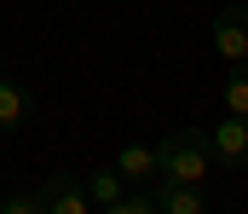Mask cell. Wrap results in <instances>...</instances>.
<instances>
[{
	"mask_svg": "<svg viewBox=\"0 0 248 214\" xmlns=\"http://www.w3.org/2000/svg\"><path fill=\"white\" fill-rule=\"evenodd\" d=\"M214 174V145L202 128H173L168 139L156 145V180H173V185H202Z\"/></svg>",
	"mask_w": 248,
	"mask_h": 214,
	"instance_id": "cell-1",
	"label": "cell"
},
{
	"mask_svg": "<svg viewBox=\"0 0 248 214\" xmlns=\"http://www.w3.org/2000/svg\"><path fill=\"white\" fill-rule=\"evenodd\" d=\"M219 99H225V116H243V122H248V64H237V70L225 75Z\"/></svg>",
	"mask_w": 248,
	"mask_h": 214,
	"instance_id": "cell-9",
	"label": "cell"
},
{
	"mask_svg": "<svg viewBox=\"0 0 248 214\" xmlns=\"http://www.w3.org/2000/svg\"><path fill=\"white\" fill-rule=\"evenodd\" d=\"M87 191H93V203H98V209L122 203V197H127V180H122V168H116V162H110V168H93V174H87Z\"/></svg>",
	"mask_w": 248,
	"mask_h": 214,
	"instance_id": "cell-8",
	"label": "cell"
},
{
	"mask_svg": "<svg viewBox=\"0 0 248 214\" xmlns=\"http://www.w3.org/2000/svg\"><path fill=\"white\" fill-rule=\"evenodd\" d=\"M29 116H35V99L12 81V75L0 70V133H17V128H29Z\"/></svg>",
	"mask_w": 248,
	"mask_h": 214,
	"instance_id": "cell-5",
	"label": "cell"
},
{
	"mask_svg": "<svg viewBox=\"0 0 248 214\" xmlns=\"http://www.w3.org/2000/svg\"><path fill=\"white\" fill-rule=\"evenodd\" d=\"M0 214H46V209H41V197H29V191H12V197H0Z\"/></svg>",
	"mask_w": 248,
	"mask_h": 214,
	"instance_id": "cell-11",
	"label": "cell"
},
{
	"mask_svg": "<svg viewBox=\"0 0 248 214\" xmlns=\"http://www.w3.org/2000/svg\"><path fill=\"white\" fill-rule=\"evenodd\" d=\"M98 214H162L156 209V191H144V185H133L122 203H110V209H98Z\"/></svg>",
	"mask_w": 248,
	"mask_h": 214,
	"instance_id": "cell-10",
	"label": "cell"
},
{
	"mask_svg": "<svg viewBox=\"0 0 248 214\" xmlns=\"http://www.w3.org/2000/svg\"><path fill=\"white\" fill-rule=\"evenodd\" d=\"M208 41H214V52L225 58V64H248V6H219L214 12V23H208Z\"/></svg>",
	"mask_w": 248,
	"mask_h": 214,
	"instance_id": "cell-2",
	"label": "cell"
},
{
	"mask_svg": "<svg viewBox=\"0 0 248 214\" xmlns=\"http://www.w3.org/2000/svg\"><path fill=\"white\" fill-rule=\"evenodd\" d=\"M116 168H122L127 185H150L156 180V145H122L116 150Z\"/></svg>",
	"mask_w": 248,
	"mask_h": 214,
	"instance_id": "cell-7",
	"label": "cell"
},
{
	"mask_svg": "<svg viewBox=\"0 0 248 214\" xmlns=\"http://www.w3.org/2000/svg\"><path fill=\"white\" fill-rule=\"evenodd\" d=\"M35 197H41V209H46V214H93V191H87V180H69V174H52Z\"/></svg>",
	"mask_w": 248,
	"mask_h": 214,
	"instance_id": "cell-4",
	"label": "cell"
},
{
	"mask_svg": "<svg viewBox=\"0 0 248 214\" xmlns=\"http://www.w3.org/2000/svg\"><path fill=\"white\" fill-rule=\"evenodd\" d=\"M156 209H162V214H208V197H202V185L156 180Z\"/></svg>",
	"mask_w": 248,
	"mask_h": 214,
	"instance_id": "cell-6",
	"label": "cell"
},
{
	"mask_svg": "<svg viewBox=\"0 0 248 214\" xmlns=\"http://www.w3.org/2000/svg\"><path fill=\"white\" fill-rule=\"evenodd\" d=\"M208 145H214V162L219 168H231V174L248 168V122L243 116H225L219 128H208Z\"/></svg>",
	"mask_w": 248,
	"mask_h": 214,
	"instance_id": "cell-3",
	"label": "cell"
}]
</instances>
